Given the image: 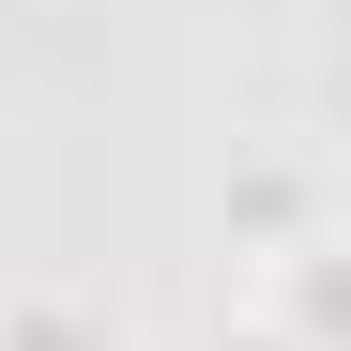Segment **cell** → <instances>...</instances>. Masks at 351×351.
<instances>
[{"label":"cell","instance_id":"1","mask_svg":"<svg viewBox=\"0 0 351 351\" xmlns=\"http://www.w3.org/2000/svg\"><path fill=\"white\" fill-rule=\"evenodd\" d=\"M0 351H107V336H77L62 306H16V321H0Z\"/></svg>","mask_w":351,"mask_h":351}]
</instances>
